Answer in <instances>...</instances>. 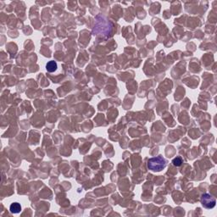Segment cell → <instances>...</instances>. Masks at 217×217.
<instances>
[{"label":"cell","mask_w":217,"mask_h":217,"mask_svg":"<svg viewBox=\"0 0 217 217\" xmlns=\"http://www.w3.org/2000/svg\"><path fill=\"white\" fill-rule=\"evenodd\" d=\"M166 166V160L162 156H157L149 159L148 167L149 170L155 172L161 171Z\"/></svg>","instance_id":"6da1fadb"},{"label":"cell","mask_w":217,"mask_h":217,"mask_svg":"<svg viewBox=\"0 0 217 217\" xmlns=\"http://www.w3.org/2000/svg\"><path fill=\"white\" fill-rule=\"evenodd\" d=\"M201 203L203 208L210 210V209H213L216 206V200L212 195L209 193H204L201 196Z\"/></svg>","instance_id":"7a4b0ae2"},{"label":"cell","mask_w":217,"mask_h":217,"mask_svg":"<svg viewBox=\"0 0 217 217\" xmlns=\"http://www.w3.org/2000/svg\"><path fill=\"white\" fill-rule=\"evenodd\" d=\"M57 63L55 61H49L46 64V70L48 72H54L57 70Z\"/></svg>","instance_id":"3957f363"},{"label":"cell","mask_w":217,"mask_h":217,"mask_svg":"<svg viewBox=\"0 0 217 217\" xmlns=\"http://www.w3.org/2000/svg\"><path fill=\"white\" fill-rule=\"evenodd\" d=\"M9 210L12 213L14 214H17V213H20V210H21V206L19 203H13L10 207H9Z\"/></svg>","instance_id":"277c9868"},{"label":"cell","mask_w":217,"mask_h":217,"mask_svg":"<svg viewBox=\"0 0 217 217\" xmlns=\"http://www.w3.org/2000/svg\"><path fill=\"white\" fill-rule=\"evenodd\" d=\"M172 163H173V165H174L175 166H180V165H182V158H180V157H176V158H175V159L172 160Z\"/></svg>","instance_id":"5b68a950"}]
</instances>
